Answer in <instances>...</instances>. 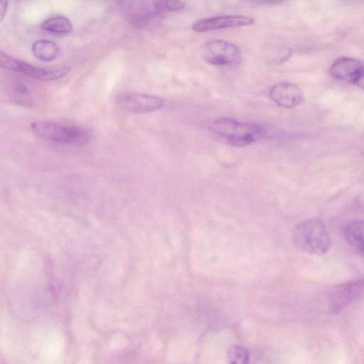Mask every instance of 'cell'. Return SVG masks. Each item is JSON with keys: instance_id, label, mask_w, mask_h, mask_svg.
<instances>
[{"instance_id": "cell-1", "label": "cell", "mask_w": 364, "mask_h": 364, "mask_svg": "<svg viewBox=\"0 0 364 364\" xmlns=\"http://www.w3.org/2000/svg\"><path fill=\"white\" fill-rule=\"evenodd\" d=\"M209 129L223 141L236 146L252 144L265 135V129L261 125L228 117L215 119L210 124Z\"/></svg>"}, {"instance_id": "cell-2", "label": "cell", "mask_w": 364, "mask_h": 364, "mask_svg": "<svg viewBox=\"0 0 364 364\" xmlns=\"http://www.w3.org/2000/svg\"><path fill=\"white\" fill-rule=\"evenodd\" d=\"M292 240L299 249L312 255H322L330 246V236L318 218H310L297 224L292 230Z\"/></svg>"}, {"instance_id": "cell-3", "label": "cell", "mask_w": 364, "mask_h": 364, "mask_svg": "<svg viewBox=\"0 0 364 364\" xmlns=\"http://www.w3.org/2000/svg\"><path fill=\"white\" fill-rule=\"evenodd\" d=\"M30 126L38 137L55 144L83 145L90 139L87 131L77 125L42 120L33 122Z\"/></svg>"}, {"instance_id": "cell-4", "label": "cell", "mask_w": 364, "mask_h": 364, "mask_svg": "<svg viewBox=\"0 0 364 364\" xmlns=\"http://www.w3.org/2000/svg\"><path fill=\"white\" fill-rule=\"evenodd\" d=\"M0 68L14 71L33 79L52 81L60 79L69 72L68 67L43 68L15 58L0 50Z\"/></svg>"}, {"instance_id": "cell-5", "label": "cell", "mask_w": 364, "mask_h": 364, "mask_svg": "<svg viewBox=\"0 0 364 364\" xmlns=\"http://www.w3.org/2000/svg\"><path fill=\"white\" fill-rule=\"evenodd\" d=\"M203 57L209 64L228 66L238 64L242 59L240 49L235 44L224 40H211L203 48Z\"/></svg>"}, {"instance_id": "cell-6", "label": "cell", "mask_w": 364, "mask_h": 364, "mask_svg": "<svg viewBox=\"0 0 364 364\" xmlns=\"http://www.w3.org/2000/svg\"><path fill=\"white\" fill-rule=\"evenodd\" d=\"M329 71L331 75L336 80L363 87V65L357 59L350 57L338 58L332 63Z\"/></svg>"}, {"instance_id": "cell-7", "label": "cell", "mask_w": 364, "mask_h": 364, "mask_svg": "<svg viewBox=\"0 0 364 364\" xmlns=\"http://www.w3.org/2000/svg\"><path fill=\"white\" fill-rule=\"evenodd\" d=\"M117 105L121 109L134 113H146L163 107V100L157 96L137 92H127L117 96Z\"/></svg>"}, {"instance_id": "cell-8", "label": "cell", "mask_w": 364, "mask_h": 364, "mask_svg": "<svg viewBox=\"0 0 364 364\" xmlns=\"http://www.w3.org/2000/svg\"><path fill=\"white\" fill-rule=\"evenodd\" d=\"M255 19L247 15H222L200 19L196 21L192 28L198 33L210 31L247 26L253 24Z\"/></svg>"}, {"instance_id": "cell-9", "label": "cell", "mask_w": 364, "mask_h": 364, "mask_svg": "<svg viewBox=\"0 0 364 364\" xmlns=\"http://www.w3.org/2000/svg\"><path fill=\"white\" fill-rule=\"evenodd\" d=\"M269 98L277 105L292 108L303 100V92L300 87L291 82H282L274 85L269 91Z\"/></svg>"}, {"instance_id": "cell-10", "label": "cell", "mask_w": 364, "mask_h": 364, "mask_svg": "<svg viewBox=\"0 0 364 364\" xmlns=\"http://www.w3.org/2000/svg\"><path fill=\"white\" fill-rule=\"evenodd\" d=\"M363 291V279L348 282L341 285L330 297V311L333 313L340 312L349 303L361 297Z\"/></svg>"}, {"instance_id": "cell-11", "label": "cell", "mask_w": 364, "mask_h": 364, "mask_svg": "<svg viewBox=\"0 0 364 364\" xmlns=\"http://www.w3.org/2000/svg\"><path fill=\"white\" fill-rule=\"evenodd\" d=\"M7 95L16 105L20 106H32L36 102V91L26 82L14 80L7 87Z\"/></svg>"}, {"instance_id": "cell-12", "label": "cell", "mask_w": 364, "mask_h": 364, "mask_svg": "<svg viewBox=\"0 0 364 364\" xmlns=\"http://www.w3.org/2000/svg\"><path fill=\"white\" fill-rule=\"evenodd\" d=\"M343 237L347 244L358 255H363V223L356 220L348 223L343 228Z\"/></svg>"}, {"instance_id": "cell-13", "label": "cell", "mask_w": 364, "mask_h": 364, "mask_svg": "<svg viewBox=\"0 0 364 364\" xmlns=\"http://www.w3.org/2000/svg\"><path fill=\"white\" fill-rule=\"evenodd\" d=\"M33 56L39 60L50 62L55 60L60 52L58 46L50 40L40 39L31 46Z\"/></svg>"}, {"instance_id": "cell-14", "label": "cell", "mask_w": 364, "mask_h": 364, "mask_svg": "<svg viewBox=\"0 0 364 364\" xmlns=\"http://www.w3.org/2000/svg\"><path fill=\"white\" fill-rule=\"evenodd\" d=\"M43 30L56 35H65L73 30L71 21L65 16H57L50 17L41 24Z\"/></svg>"}, {"instance_id": "cell-15", "label": "cell", "mask_w": 364, "mask_h": 364, "mask_svg": "<svg viewBox=\"0 0 364 364\" xmlns=\"http://www.w3.org/2000/svg\"><path fill=\"white\" fill-rule=\"evenodd\" d=\"M185 6L181 0H154L153 7L156 13L173 12L181 10Z\"/></svg>"}, {"instance_id": "cell-16", "label": "cell", "mask_w": 364, "mask_h": 364, "mask_svg": "<svg viewBox=\"0 0 364 364\" xmlns=\"http://www.w3.org/2000/svg\"><path fill=\"white\" fill-rule=\"evenodd\" d=\"M228 356L229 362L235 364L247 363L250 358L247 349L240 345L232 346L228 350Z\"/></svg>"}, {"instance_id": "cell-17", "label": "cell", "mask_w": 364, "mask_h": 364, "mask_svg": "<svg viewBox=\"0 0 364 364\" xmlns=\"http://www.w3.org/2000/svg\"><path fill=\"white\" fill-rule=\"evenodd\" d=\"M8 8V0H0V23L4 19Z\"/></svg>"}]
</instances>
